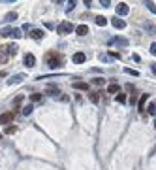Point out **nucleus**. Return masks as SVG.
I'll return each mask as SVG.
<instances>
[{
	"instance_id": "0eeeda50",
	"label": "nucleus",
	"mask_w": 156,
	"mask_h": 170,
	"mask_svg": "<svg viewBox=\"0 0 156 170\" xmlns=\"http://www.w3.org/2000/svg\"><path fill=\"white\" fill-rule=\"evenodd\" d=\"M34 64H36V57H34L32 53H26V55H25V66L32 68Z\"/></svg>"
},
{
	"instance_id": "cd10ccee",
	"label": "nucleus",
	"mask_w": 156,
	"mask_h": 170,
	"mask_svg": "<svg viewBox=\"0 0 156 170\" xmlns=\"http://www.w3.org/2000/svg\"><path fill=\"white\" fill-rule=\"evenodd\" d=\"M15 131H17V129H15L13 125H10V127H6V131H4V132H6V134H13Z\"/></svg>"
},
{
	"instance_id": "58836bf2",
	"label": "nucleus",
	"mask_w": 156,
	"mask_h": 170,
	"mask_svg": "<svg viewBox=\"0 0 156 170\" xmlns=\"http://www.w3.org/2000/svg\"><path fill=\"white\" fill-rule=\"evenodd\" d=\"M53 2H57V4H58V2H60V0H53Z\"/></svg>"
},
{
	"instance_id": "f257e3e1",
	"label": "nucleus",
	"mask_w": 156,
	"mask_h": 170,
	"mask_svg": "<svg viewBox=\"0 0 156 170\" xmlns=\"http://www.w3.org/2000/svg\"><path fill=\"white\" fill-rule=\"evenodd\" d=\"M45 60H47V66L49 68H60L62 64H64V57H62L58 51H49L47 55H45Z\"/></svg>"
},
{
	"instance_id": "dca6fc26",
	"label": "nucleus",
	"mask_w": 156,
	"mask_h": 170,
	"mask_svg": "<svg viewBox=\"0 0 156 170\" xmlns=\"http://www.w3.org/2000/svg\"><path fill=\"white\" fill-rule=\"evenodd\" d=\"M73 89H79V91H88V83H85V81H73Z\"/></svg>"
},
{
	"instance_id": "4c0bfd02",
	"label": "nucleus",
	"mask_w": 156,
	"mask_h": 170,
	"mask_svg": "<svg viewBox=\"0 0 156 170\" xmlns=\"http://www.w3.org/2000/svg\"><path fill=\"white\" fill-rule=\"evenodd\" d=\"M0 2H15V0H0Z\"/></svg>"
},
{
	"instance_id": "aec40b11",
	"label": "nucleus",
	"mask_w": 156,
	"mask_h": 170,
	"mask_svg": "<svg viewBox=\"0 0 156 170\" xmlns=\"http://www.w3.org/2000/svg\"><path fill=\"white\" fill-rule=\"evenodd\" d=\"M75 4H77V0H66V11L70 13V11L75 8Z\"/></svg>"
},
{
	"instance_id": "412c9836",
	"label": "nucleus",
	"mask_w": 156,
	"mask_h": 170,
	"mask_svg": "<svg viewBox=\"0 0 156 170\" xmlns=\"http://www.w3.org/2000/svg\"><path fill=\"white\" fill-rule=\"evenodd\" d=\"M96 25L98 27H105L107 25V19L103 17V15H98V17H96Z\"/></svg>"
},
{
	"instance_id": "a211bd4d",
	"label": "nucleus",
	"mask_w": 156,
	"mask_h": 170,
	"mask_svg": "<svg viewBox=\"0 0 156 170\" xmlns=\"http://www.w3.org/2000/svg\"><path fill=\"white\" fill-rule=\"evenodd\" d=\"M145 112H147V114H150V115H156V104H154V102H150V104L145 108Z\"/></svg>"
},
{
	"instance_id": "f8f14e48",
	"label": "nucleus",
	"mask_w": 156,
	"mask_h": 170,
	"mask_svg": "<svg viewBox=\"0 0 156 170\" xmlns=\"http://www.w3.org/2000/svg\"><path fill=\"white\" fill-rule=\"evenodd\" d=\"M107 93H109V95H119V93H120V87H119L117 83H109V85H107Z\"/></svg>"
},
{
	"instance_id": "423d86ee",
	"label": "nucleus",
	"mask_w": 156,
	"mask_h": 170,
	"mask_svg": "<svg viewBox=\"0 0 156 170\" xmlns=\"http://www.w3.org/2000/svg\"><path fill=\"white\" fill-rule=\"evenodd\" d=\"M128 11H130L128 4H124V2H120V4L117 6V15H119V17H124V15H128Z\"/></svg>"
},
{
	"instance_id": "20e7f679",
	"label": "nucleus",
	"mask_w": 156,
	"mask_h": 170,
	"mask_svg": "<svg viewBox=\"0 0 156 170\" xmlns=\"http://www.w3.org/2000/svg\"><path fill=\"white\" fill-rule=\"evenodd\" d=\"M13 119H15V112H6L0 115V125H10Z\"/></svg>"
},
{
	"instance_id": "f3484780",
	"label": "nucleus",
	"mask_w": 156,
	"mask_h": 170,
	"mask_svg": "<svg viewBox=\"0 0 156 170\" xmlns=\"http://www.w3.org/2000/svg\"><path fill=\"white\" fill-rule=\"evenodd\" d=\"M15 19H17V13H15V11H10V13L4 15V21H8V23H11V21H15Z\"/></svg>"
},
{
	"instance_id": "a878e982",
	"label": "nucleus",
	"mask_w": 156,
	"mask_h": 170,
	"mask_svg": "<svg viewBox=\"0 0 156 170\" xmlns=\"http://www.w3.org/2000/svg\"><path fill=\"white\" fill-rule=\"evenodd\" d=\"M124 72H126V74H130V76H135V78L139 76V72H137V70H132V68H124Z\"/></svg>"
},
{
	"instance_id": "473e14b6",
	"label": "nucleus",
	"mask_w": 156,
	"mask_h": 170,
	"mask_svg": "<svg viewBox=\"0 0 156 170\" xmlns=\"http://www.w3.org/2000/svg\"><path fill=\"white\" fill-rule=\"evenodd\" d=\"M21 100H23V97H17V98L13 100V104H15V106H19V104H21Z\"/></svg>"
},
{
	"instance_id": "b1692460",
	"label": "nucleus",
	"mask_w": 156,
	"mask_h": 170,
	"mask_svg": "<svg viewBox=\"0 0 156 170\" xmlns=\"http://www.w3.org/2000/svg\"><path fill=\"white\" fill-rule=\"evenodd\" d=\"M115 98H117V102H119V104H124V102H126V95H122V93H119Z\"/></svg>"
},
{
	"instance_id": "6ab92c4d",
	"label": "nucleus",
	"mask_w": 156,
	"mask_h": 170,
	"mask_svg": "<svg viewBox=\"0 0 156 170\" xmlns=\"http://www.w3.org/2000/svg\"><path fill=\"white\" fill-rule=\"evenodd\" d=\"M100 95H102L100 91H94V93H90V95H88L90 102H98V100H100Z\"/></svg>"
},
{
	"instance_id": "9b49d317",
	"label": "nucleus",
	"mask_w": 156,
	"mask_h": 170,
	"mask_svg": "<svg viewBox=\"0 0 156 170\" xmlns=\"http://www.w3.org/2000/svg\"><path fill=\"white\" fill-rule=\"evenodd\" d=\"M75 34H79V36H87V34H88V27H87V25H79V27H75Z\"/></svg>"
},
{
	"instance_id": "c85d7f7f",
	"label": "nucleus",
	"mask_w": 156,
	"mask_h": 170,
	"mask_svg": "<svg viewBox=\"0 0 156 170\" xmlns=\"http://www.w3.org/2000/svg\"><path fill=\"white\" fill-rule=\"evenodd\" d=\"M126 91H130V93H135V85H134V83H126Z\"/></svg>"
},
{
	"instance_id": "393cba45",
	"label": "nucleus",
	"mask_w": 156,
	"mask_h": 170,
	"mask_svg": "<svg viewBox=\"0 0 156 170\" xmlns=\"http://www.w3.org/2000/svg\"><path fill=\"white\" fill-rule=\"evenodd\" d=\"M145 2H147V8L150 10V13H156V6L152 4V0H145Z\"/></svg>"
},
{
	"instance_id": "2eb2a0df",
	"label": "nucleus",
	"mask_w": 156,
	"mask_h": 170,
	"mask_svg": "<svg viewBox=\"0 0 156 170\" xmlns=\"http://www.w3.org/2000/svg\"><path fill=\"white\" fill-rule=\"evenodd\" d=\"M113 27L115 28H124V27H126V23H124V19H120V17H113Z\"/></svg>"
},
{
	"instance_id": "f704fd0d",
	"label": "nucleus",
	"mask_w": 156,
	"mask_h": 170,
	"mask_svg": "<svg viewBox=\"0 0 156 170\" xmlns=\"http://www.w3.org/2000/svg\"><path fill=\"white\" fill-rule=\"evenodd\" d=\"M132 59H134V60H135V63H139V60H141V57H139V55H135V53H134V55H132Z\"/></svg>"
},
{
	"instance_id": "9d476101",
	"label": "nucleus",
	"mask_w": 156,
	"mask_h": 170,
	"mask_svg": "<svg viewBox=\"0 0 156 170\" xmlns=\"http://www.w3.org/2000/svg\"><path fill=\"white\" fill-rule=\"evenodd\" d=\"M25 80V74H13L11 78L8 80V85H13V83H19V81H23Z\"/></svg>"
},
{
	"instance_id": "e433bc0d",
	"label": "nucleus",
	"mask_w": 156,
	"mask_h": 170,
	"mask_svg": "<svg viewBox=\"0 0 156 170\" xmlns=\"http://www.w3.org/2000/svg\"><path fill=\"white\" fill-rule=\"evenodd\" d=\"M152 72H154V74H156V63H154V64H152Z\"/></svg>"
},
{
	"instance_id": "bb28decb",
	"label": "nucleus",
	"mask_w": 156,
	"mask_h": 170,
	"mask_svg": "<svg viewBox=\"0 0 156 170\" xmlns=\"http://www.w3.org/2000/svg\"><path fill=\"white\" fill-rule=\"evenodd\" d=\"M30 100L38 102V100H41V95H40V93H34V95H30Z\"/></svg>"
},
{
	"instance_id": "7ed1b4c3",
	"label": "nucleus",
	"mask_w": 156,
	"mask_h": 170,
	"mask_svg": "<svg viewBox=\"0 0 156 170\" xmlns=\"http://www.w3.org/2000/svg\"><path fill=\"white\" fill-rule=\"evenodd\" d=\"M57 30H58V34H70V32H73V30H75V27H73L72 23L64 21V23H60V25L57 27Z\"/></svg>"
},
{
	"instance_id": "ddd939ff",
	"label": "nucleus",
	"mask_w": 156,
	"mask_h": 170,
	"mask_svg": "<svg viewBox=\"0 0 156 170\" xmlns=\"http://www.w3.org/2000/svg\"><path fill=\"white\" fill-rule=\"evenodd\" d=\"M147 100H149V95H141V98H139V102H137L139 112H145V104H147Z\"/></svg>"
},
{
	"instance_id": "5701e85b",
	"label": "nucleus",
	"mask_w": 156,
	"mask_h": 170,
	"mask_svg": "<svg viewBox=\"0 0 156 170\" xmlns=\"http://www.w3.org/2000/svg\"><path fill=\"white\" fill-rule=\"evenodd\" d=\"M32 110H34L32 104H26V106L23 108V114H25V115H30V114H32Z\"/></svg>"
},
{
	"instance_id": "39448f33",
	"label": "nucleus",
	"mask_w": 156,
	"mask_h": 170,
	"mask_svg": "<svg viewBox=\"0 0 156 170\" xmlns=\"http://www.w3.org/2000/svg\"><path fill=\"white\" fill-rule=\"evenodd\" d=\"M109 45H120V48H126V45H128V40L117 36V38H111V40H109Z\"/></svg>"
},
{
	"instance_id": "6e6552de",
	"label": "nucleus",
	"mask_w": 156,
	"mask_h": 170,
	"mask_svg": "<svg viewBox=\"0 0 156 170\" xmlns=\"http://www.w3.org/2000/svg\"><path fill=\"white\" fill-rule=\"evenodd\" d=\"M72 60L75 64H83L85 60H87V55L85 53H73V57H72Z\"/></svg>"
},
{
	"instance_id": "2f4dec72",
	"label": "nucleus",
	"mask_w": 156,
	"mask_h": 170,
	"mask_svg": "<svg viewBox=\"0 0 156 170\" xmlns=\"http://www.w3.org/2000/svg\"><path fill=\"white\" fill-rule=\"evenodd\" d=\"M94 83H96V85H103L105 81H103V78H96V80H94Z\"/></svg>"
},
{
	"instance_id": "7c9ffc66",
	"label": "nucleus",
	"mask_w": 156,
	"mask_h": 170,
	"mask_svg": "<svg viewBox=\"0 0 156 170\" xmlns=\"http://www.w3.org/2000/svg\"><path fill=\"white\" fill-rule=\"evenodd\" d=\"M109 57H113V59H120V53H117V51H111V53H109Z\"/></svg>"
},
{
	"instance_id": "4be33fe9",
	"label": "nucleus",
	"mask_w": 156,
	"mask_h": 170,
	"mask_svg": "<svg viewBox=\"0 0 156 170\" xmlns=\"http://www.w3.org/2000/svg\"><path fill=\"white\" fill-rule=\"evenodd\" d=\"M8 57H10V55H8V51L2 48V49H0V63H6V60H8Z\"/></svg>"
},
{
	"instance_id": "72a5a7b5",
	"label": "nucleus",
	"mask_w": 156,
	"mask_h": 170,
	"mask_svg": "<svg viewBox=\"0 0 156 170\" xmlns=\"http://www.w3.org/2000/svg\"><path fill=\"white\" fill-rule=\"evenodd\" d=\"M150 53L156 55V44H150Z\"/></svg>"
},
{
	"instance_id": "c756f323",
	"label": "nucleus",
	"mask_w": 156,
	"mask_h": 170,
	"mask_svg": "<svg viewBox=\"0 0 156 170\" xmlns=\"http://www.w3.org/2000/svg\"><path fill=\"white\" fill-rule=\"evenodd\" d=\"M100 4H102V6H103V8H107V6H109V4H111V0H100Z\"/></svg>"
},
{
	"instance_id": "1a4fd4ad",
	"label": "nucleus",
	"mask_w": 156,
	"mask_h": 170,
	"mask_svg": "<svg viewBox=\"0 0 156 170\" xmlns=\"http://www.w3.org/2000/svg\"><path fill=\"white\" fill-rule=\"evenodd\" d=\"M4 49L8 51V55H10V57H13V55H17V51H19V48H17V44H8V45H6Z\"/></svg>"
},
{
	"instance_id": "f03ea898",
	"label": "nucleus",
	"mask_w": 156,
	"mask_h": 170,
	"mask_svg": "<svg viewBox=\"0 0 156 170\" xmlns=\"http://www.w3.org/2000/svg\"><path fill=\"white\" fill-rule=\"evenodd\" d=\"M0 36L4 38H23V30L17 27H4L0 28Z\"/></svg>"
},
{
	"instance_id": "ea45409f",
	"label": "nucleus",
	"mask_w": 156,
	"mask_h": 170,
	"mask_svg": "<svg viewBox=\"0 0 156 170\" xmlns=\"http://www.w3.org/2000/svg\"><path fill=\"white\" fill-rule=\"evenodd\" d=\"M154 127H156V121H154Z\"/></svg>"
},
{
	"instance_id": "4468645a",
	"label": "nucleus",
	"mask_w": 156,
	"mask_h": 170,
	"mask_svg": "<svg viewBox=\"0 0 156 170\" xmlns=\"http://www.w3.org/2000/svg\"><path fill=\"white\" fill-rule=\"evenodd\" d=\"M30 36H32L34 40H41V38H43V30H40V28H32V30H30Z\"/></svg>"
},
{
	"instance_id": "c9c22d12",
	"label": "nucleus",
	"mask_w": 156,
	"mask_h": 170,
	"mask_svg": "<svg viewBox=\"0 0 156 170\" xmlns=\"http://www.w3.org/2000/svg\"><path fill=\"white\" fill-rule=\"evenodd\" d=\"M83 2H85V6H90V2H92V0H83Z\"/></svg>"
}]
</instances>
